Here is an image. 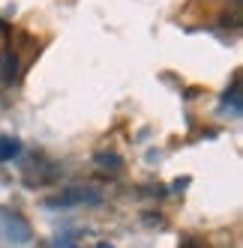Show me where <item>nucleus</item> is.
I'll list each match as a JSON object with an SVG mask.
<instances>
[{"label":"nucleus","mask_w":243,"mask_h":248,"mask_svg":"<svg viewBox=\"0 0 243 248\" xmlns=\"http://www.w3.org/2000/svg\"><path fill=\"white\" fill-rule=\"evenodd\" d=\"M102 201V194L96 188H66L63 194H57V198H48L45 206H75V203H99Z\"/></svg>","instance_id":"obj_1"},{"label":"nucleus","mask_w":243,"mask_h":248,"mask_svg":"<svg viewBox=\"0 0 243 248\" xmlns=\"http://www.w3.org/2000/svg\"><path fill=\"white\" fill-rule=\"evenodd\" d=\"M225 105H231V111L234 114H240L243 111V105H240V90H237V87H231V90L228 93H225V99H222Z\"/></svg>","instance_id":"obj_4"},{"label":"nucleus","mask_w":243,"mask_h":248,"mask_svg":"<svg viewBox=\"0 0 243 248\" xmlns=\"http://www.w3.org/2000/svg\"><path fill=\"white\" fill-rule=\"evenodd\" d=\"M96 162H99V168L117 170V168H120V155H114V153H99V155H96Z\"/></svg>","instance_id":"obj_3"},{"label":"nucleus","mask_w":243,"mask_h":248,"mask_svg":"<svg viewBox=\"0 0 243 248\" xmlns=\"http://www.w3.org/2000/svg\"><path fill=\"white\" fill-rule=\"evenodd\" d=\"M96 248H114V245H108V242H99V245H96Z\"/></svg>","instance_id":"obj_6"},{"label":"nucleus","mask_w":243,"mask_h":248,"mask_svg":"<svg viewBox=\"0 0 243 248\" xmlns=\"http://www.w3.org/2000/svg\"><path fill=\"white\" fill-rule=\"evenodd\" d=\"M18 153H21V140H18V138L0 135V162H12Z\"/></svg>","instance_id":"obj_2"},{"label":"nucleus","mask_w":243,"mask_h":248,"mask_svg":"<svg viewBox=\"0 0 243 248\" xmlns=\"http://www.w3.org/2000/svg\"><path fill=\"white\" fill-rule=\"evenodd\" d=\"M15 54H3V69H6V75H15Z\"/></svg>","instance_id":"obj_5"}]
</instances>
